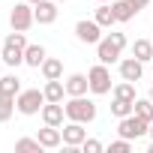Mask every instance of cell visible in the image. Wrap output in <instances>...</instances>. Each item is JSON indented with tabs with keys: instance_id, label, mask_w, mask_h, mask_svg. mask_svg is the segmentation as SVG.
Returning a JSON list of instances; mask_svg holds the SVG:
<instances>
[{
	"instance_id": "obj_1",
	"label": "cell",
	"mask_w": 153,
	"mask_h": 153,
	"mask_svg": "<svg viewBox=\"0 0 153 153\" xmlns=\"http://www.w3.org/2000/svg\"><path fill=\"white\" fill-rule=\"evenodd\" d=\"M123 48H126V36L123 33H108V36H102L99 42H96V57H99V63H120V54H123Z\"/></svg>"
},
{
	"instance_id": "obj_2",
	"label": "cell",
	"mask_w": 153,
	"mask_h": 153,
	"mask_svg": "<svg viewBox=\"0 0 153 153\" xmlns=\"http://www.w3.org/2000/svg\"><path fill=\"white\" fill-rule=\"evenodd\" d=\"M66 108V120H78V123H93L96 120V102L87 96H69Z\"/></svg>"
},
{
	"instance_id": "obj_3",
	"label": "cell",
	"mask_w": 153,
	"mask_h": 153,
	"mask_svg": "<svg viewBox=\"0 0 153 153\" xmlns=\"http://www.w3.org/2000/svg\"><path fill=\"white\" fill-rule=\"evenodd\" d=\"M24 48H27V39L21 30H12L6 39H3V60L6 66H21L24 63Z\"/></svg>"
},
{
	"instance_id": "obj_4",
	"label": "cell",
	"mask_w": 153,
	"mask_h": 153,
	"mask_svg": "<svg viewBox=\"0 0 153 153\" xmlns=\"http://www.w3.org/2000/svg\"><path fill=\"white\" fill-rule=\"evenodd\" d=\"M45 102H48V99H45V93H42L39 87H30V90H21V93L15 96V105H18V111H21L24 117H33V114H39Z\"/></svg>"
},
{
	"instance_id": "obj_5",
	"label": "cell",
	"mask_w": 153,
	"mask_h": 153,
	"mask_svg": "<svg viewBox=\"0 0 153 153\" xmlns=\"http://www.w3.org/2000/svg\"><path fill=\"white\" fill-rule=\"evenodd\" d=\"M147 129H150V120L138 117L135 111H132L129 117H120V123H117V132H120V138H129V141H138L141 135H147Z\"/></svg>"
},
{
	"instance_id": "obj_6",
	"label": "cell",
	"mask_w": 153,
	"mask_h": 153,
	"mask_svg": "<svg viewBox=\"0 0 153 153\" xmlns=\"http://www.w3.org/2000/svg\"><path fill=\"white\" fill-rule=\"evenodd\" d=\"M87 81H90V93L93 96H105V93H111V72H108V66L105 63H96L90 72H87Z\"/></svg>"
},
{
	"instance_id": "obj_7",
	"label": "cell",
	"mask_w": 153,
	"mask_h": 153,
	"mask_svg": "<svg viewBox=\"0 0 153 153\" xmlns=\"http://www.w3.org/2000/svg\"><path fill=\"white\" fill-rule=\"evenodd\" d=\"M9 24H12V30H21V33H27V30L36 24L33 3H15V6H12V12H9Z\"/></svg>"
},
{
	"instance_id": "obj_8",
	"label": "cell",
	"mask_w": 153,
	"mask_h": 153,
	"mask_svg": "<svg viewBox=\"0 0 153 153\" xmlns=\"http://www.w3.org/2000/svg\"><path fill=\"white\" fill-rule=\"evenodd\" d=\"M75 36H78V42H84V45H96V42L102 39V27H99L96 21L81 18L78 24H75Z\"/></svg>"
},
{
	"instance_id": "obj_9",
	"label": "cell",
	"mask_w": 153,
	"mask_h": 153,
	"mask_svg": "<svg viewBox=\"0 0 153 153\" xmlns=\"http://www.w3.org/2000/svg\"><path fill=\"white\" fill-rule=\"evenodd\" d=\"M63 144H69V147H81V141L87 138V129H84V123H78V120H69V123H63Z\"/></svg>"
},
{
	"instance_id": "obj_10",
	"label": "cell",
	"mask_w": 153,
	"mask_h": 153,
	"mask_svg": "<svg viewBox=\"0 0 153 153\" xmlns=\"http://www.w3.org/2000/svg\"><path fill=\"white\" fill-rule=\"evenodd\" d=\"M141 72H144V63L138 57H120V78L123 81H141Z\"/></svg>"
},
{
	"instance_id": "obj_11",
	"label": "cell",
	"mask_w": 153,
	"mask_h": 153,
	"mask_svg": "<svg viewBox=\"0 0 153 153\" xmlns=\"http://www.w3.org/2000/svg\"><path fill=\"white\" fill-rule=\"evenodd\" d=\"M39 114H42V120H45L48 126H63V120H66V108H63V102H45Z\"/></svg>"
},
{
	"instance_id": "obj_12",
	"label": "cell",
	"mask_w": 153,
	"mask_h": 153,
	"mask_svg": "<svg viewBox=\"0 0 153 153\" xmlns=\"http://www.w3.org/2000/svg\"><path fill=\"white\" fill-rule=\"evenodd\" d=\"M63 84H66V96H87V90H90L87 75H81V72H72Z\"/></svg>"
},
{
	"instance_id": "obj_13",
	"label": "cell",
	"mask_w": 153,
	"mask_h": 153,
	"mask_svg": "<svg viewBox=\"0 0 153 153\" xmlns=\"http://www.w3.org/2000/svg\"><path fill=\"white\" fill-rule=\"evenodd\" d=\"M57 3L54 0H42V3L33 6V15H36V24H54L57 21Z\"/></svg>"
},
{
	"instance_id": "obj_14",
	"label": "cell",
	"mask_w": 153,
	"mask_h": 153,
	"mask_svg": "<svg viewBox=\"0 0 153 153\" xmlns=\"http://www.w3.org/2000/svg\"><path fill=\"white\" fill-rule=\"evenodd\" d=\"M39 144L45 147V150H54V147H60L63 144V132H60V126H48L45 123V129H39Z\"/></svg>"
},
{
	"instance_id": "obj_15",
	"label": "cell",
	"mask_w": 153,
	"mask_h": 153,
	"mask_svg": "<svg viewBox=\"0 0 153 153\" xmlns=\"http://www.w3.org/2000/svg\"><path fill=\"white\" fill-rule=\"evenodd\" d=\"M111 9H114L117 24H126V21H132V18L138 15V9L129 3V0H111Z\"/></svg>"
},
{
	"instance_id": "obj_16",
	"label": "cell",
	"mask_w": 153,
	"mask_h": 153,
	"mask_svg": "<svg viewBox=\"0 0 153 153\" xmlns=\"http://www.w3.org/2000/svg\"><path fill=\"white\" fill-rule=\"evenodd\" d=\"M42 93H45L48 102H63V96H66V84H63L60 78H48L45 87H42Z\"/></svg>"
},
{
	"instance_id": "obj_17",
	"label": "cell",
	"mask_w": 153,
	"mask_h": 153,
	"mask_svg": "<svg viewBox=\"0 0 153 153\" xmlns=\"http://www.w3.org/2000/svg\"><path fill=\"white\" fill-rule=\"evenodd\" d=\"M39 72H42L45 81H48V78H63V60H57V57H45L42 66H39Z\"/></svg>"
},
{
	"instance_id": "obj_18",
	"label": "cell",
	"mask_w": 153,
	"mask_h": 153,
	"mask_svg": "<svg viewBox=\"0 0 153 153\" xmlns=\"http://www.w3.org/2000/svg\"><path fill=\"white\" fill-rule=\"evenodd\" d=\"M45 57H48V54H45V45H27V48H24V63L33 66V69H39Z\"/></svg>"
},
{
	"instance_id": "obj_19",
	"label": "cell",
	"mask_w": 153,
	"mask_h": 153,
	"mask_svg": "<svg viewBox=\"0 0 153 153\" xmlns=\"http://www.w3.org/2000/svg\"><path fill=\"white\" fill-rule=\"evenodd\" d=\"M0 93H9V96H18L21 93V78L12 72V75H0Z\"/></svg>"
},
{
	"instance_id": "obj_20",
	"label": "cell",
	"mask_w": 153,
	"mask_h": 153,
	"mask_svg": "<svg viewBox=\"0 0 153 153\" xmlns=\"http://www.w3.org/2000/svg\"><path fill=\"white\" fill-rule=\"evenodd\" d=\"M93 21H96L99 27H111V24H117V18H114V9H111V3H99V9H96Z\"/></svg>"
},
{
	"instance_id": "obj_21",
	"label": "cell",
	"mask_w": 153,
	"mask_h": 153,
	"mask_svg": "<svg viewBox=\"0 0 153 153\" xmlns=\"http://www.w3.org/2000/svg\"><path fill=\"white\" fill-rule=\"evenodd\" d=\"M132 57H138L141 63L153 60V42H150V39H135V45H132Z\"/></svg>"
},
{
	"instance_id": "obj_22",
	"label": "cell",
	"mask_w": 153,
	"mask_h": 153,
	"mask_svg": "<svg viewBox=\"0 0 153 153\" xmlns=\"http://www.w3.org/2000/svg\"><path fill=\"white\" fill-rule=\"evenodd\" d=\"M15 96H9V93H0V123H6L12 114H15Z\"/></svg>"
},
{
	"instance_id": "obj_23",
	"label": "cell",
	"mask_w": 153,
	"mask_h": 153,
	"mask_svg": "<svg viewBox=\"0 0 153 153\" xmlns=\"http://www.w3.org/2000/svg\"><path fill=\"white\" fill-rule=\"evenodd\" d=\"M111 93L117 96V99H129V102H135L138 96H135V84L132 81H120V84H114L111 87Z\"/></svg>"
},
{
	"instance_id": "obj_24",
	"label": "cell",
	"mask_w": 153,
	"mask_h": 153,
	"mask_svg": "<svg viewBox=\"0 0 153 153\" xmlns=\"http://www.w3.org/2000/svg\"><path fill=\"white\" fill-rule=\"evenodd\" d=\"M132 111H135V102H129V99H117V96H114V102H111V114H114L117 120H120V117H129Z\"/></svg>"
},
{
	"instance_id": "obj_25",
	"label": "cell",
	"mask_w": 153,
	"mask_h": 153,
	"mask_svg": "<svg viewBox=\"0 0 153 153\" xmlns=\"http://www.w3.org/2000/svg\"><path fill=\"white\" fill-rule=\"evenodd\" d=\"M135 114L144 120H153V99H135Z\"/></svg>"
},
{
	"instance_id": "obj_26",
	"label": "cell",
	"mask_w": 153,
	"mask_h": 153,
	"mask_svg": "<svg viewBox=\"0 0 153 153\" xmlns=\"http://www.w3.org/2000/svg\"><path fill=\"white\" fill-rule=\"evenodd\" d=\"M15 150H36V153H39V150H45V147L39 144V138H18V141H15Z\"/></svg>"
},
{
	"instance_id": "obj_27",
	"label": "cell",
	"mask_w": 153,
	"mask_h": 153,
	"mask_svg": "<svg viewBox=\"0 0 153 153\" xmlns=\"http://www.w3.org/2000/svg\"><path fill=\"white\" fill-rule=\"evenodd\" d=\"M81 150H84V153H102V141H96V138H84V141H81Z\"/></svg>"
},
{
	"instance_id": "obj_28",
	"label": "cell",
	"mask_w": 153,
	"mask_h": 153,
	"mask_svg": "<svg viewBox=\"0 0 153 153\" xmlns=\"http://www.w3.org/2000/svg\"><path fill=\"white\" fill-rule=\"evenodd\" d=\"M111 153H129L132 150V141L129 138H120V141H111V147H108Z\"/></svg>"
},
{
	"instance_id": "obj_29",
	"label": "cell",
	"mask_w": 153,
	"mask_h": 153,
	"mask_svg": "<svg viewBox=\"0 0 153 153\" xmlns=\"http://www.w3.org/2000/svg\"><path fill=\"white\" fill-rule=\"evenodd\" d=\"M129 3H132V6L141 12V9H147V3H150V0H129Z\"/></svg>"
},
{
	"instance_id": "obj_30",
	"label": "cell",
	"mask_w": 153,
	"mask_h": 153,
	"mask_svg": "<svg viewBox=\"0 0 153 153\" xmlns=\"http://www.w3.org/2000/svg\"><path fill=\"white\" fill-rule=\"evenodd\" d=\"M147 135H150V138H153V120H150V129H147Z\"/></svg>"
},
{
	"instance_id": "obj_31",
	"label": "cell",
	"mask_w": 153,
	"mask_h": 153,
	"mask_svg": "<svg viewBox=\"0 0 153 153\" xmlns=\"http://www.w3.org/2000/svg\"><path fill=\"white\" fill-rule=\"evenodd\" d=\"M27 3H33V6H36V3H42V0H27Z\"/></svg>"
},
{
	"instance_id": "obj_32",
	"label": "cell",
	"mask_w": 153,
	"mask_h": 153,
	"mask_svg": "<svg viewBox=\"0 0 153 153\" xmlns=\"http://www.w3.org/2000/svg\"><path fill=\"white\" fill-rule=\"evenodd\" d=\"M150 99H153V81H150Z\"/></svg>"
},
{
	"instance_id": "obj_33",
	"label": "cell",
	"mask_w": 153,
	"mask_h": 153,
	"mask_svg": "<svg viewBox=\"0 0 153 153\" xmlns=\"http://www.w3.org/2000/svg\"><path fill=\"white\" fill-rule=\"evenodd\" d=\"M0 57H3V45H0Z\"/></svg>"
},
{
	"instance_id": "obj_34",
	"label": "cell",
	"mask_w": 153,
	"mask_h": 153,
	"mask_svg": "<svg viewBox=\"0 0 153 153\" xmlns=\"http://www.w3.org/2000/svg\"><path fill=\"white\" fill-rule=\"evenodd\" d=\"M99 3H111V0H99Z\"/></svg>"
},
{
	"instance_id": "obj_35",
	"label": "cell",
	"mask_w": 153,
	"mask_h": 153,
	"mask_svg": "<svg viewBox=\"0 0 153 153\" xmlns=\"http://www.w3.org/2000/svg\"><path fill=\"white\" fill-rule=\"evenodd\" d=\"M54 3H63V0H54Z\"/></svg>"
}]
</instances>
